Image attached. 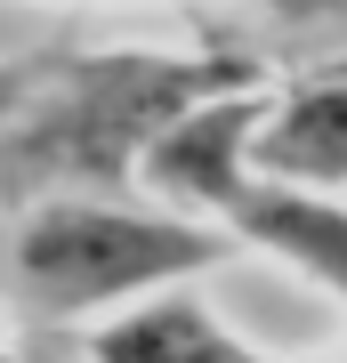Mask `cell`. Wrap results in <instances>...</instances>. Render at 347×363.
Returning a JSON list of instances; mask_svg holds the SVG:
<instances>
[{"label":"cell","instance_id":"obj_6","mask_svg":"<svg viewBox=\"0 0 347 363\" xmlns=\"http://www.w3.org/2000/svg\"><path fill=\"white\" fill-rule=\"evenodd\" d=\"M65 9H105V0H65ZM243 9H315V0H243Z\"/></svg>","mask_w":347,"mask_h":363},{"label":"cell","instance_id":"obj_3","mask_svg":"<svg viewBox=\"0 0 347 363\" xmlns=\"http://www.w3.org/2000/svg\"><path fill=\"white\" fill-rule=\"evenodd\" d=\"M89 363H275V355L226 331L219 307H202L194 291H145L89 331Z\"/></svg>","mask_w":347,"mask_h":363},{"label":"cell","instance_id":"obj_1","mask_svg":"<svg viewBox=\"0 0 347 363\" xmlns=\"http://www.w3.org/2000/svg\"><path fill=\"white\" fill-rule=\"evenodd\" d=\"M258 81L243 57H162V49H57L25 113L0 130V202L9 194H121L145 145L194 97Z\"/></svg>","mask_w":347,"mask_h":363},{"label":"cell","instance_id":"obj_4","mask_svg":"<svg viewBox=\"0 0 347 363\" xmlns=\"http://www.w3.org/2000/svg\"><path fill=\"white\" fill-rule=\"evenodd\" d=\"M250 154H258V169H275V178H291V186L339 194L347 186V65L275 89Z\"/></svg>","mask_w":347,"mask_h":363},{"label":"cell","instance_id":"obj_2","mask_svg":"<svg viewBox=\"0 0 347 363\" xmlns=\"http://www.w3.org/2000/svg\"><path fill=\"white\" fill-rule=\"evenodd\" d=\"M234 250L226 226L194 218L178 202H121V194H40L16 226V291L40 315L73 323L97 307H129L186 274L219 267Z\"/></svg>","mask_w":347,"mask_h":363},{"label":"cell","instance_id":"obj_5","mask_svg":"<svg viewBox=\"0 0 347 363\" xmlns=\"http://www.w3.org/2000/svg\"><path fill=\"white\" fill-rule=\"evenodd\" d=\"M49 65H57V49H25V57H9V65H0V130L25 113V97L40 89V73H49Z\"/></svg>","mask_w":347,"mask_h":363}]
</instances>
